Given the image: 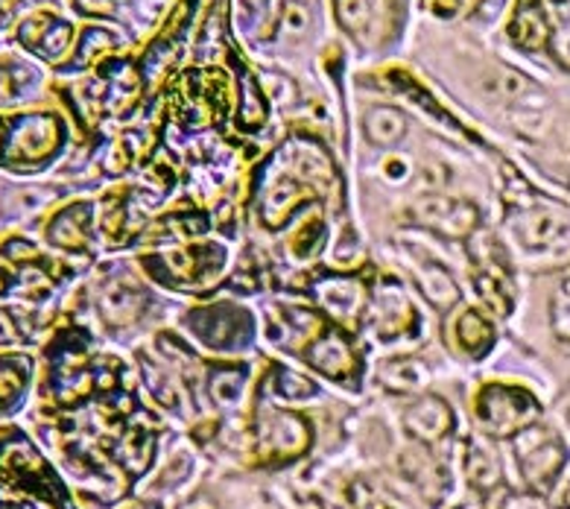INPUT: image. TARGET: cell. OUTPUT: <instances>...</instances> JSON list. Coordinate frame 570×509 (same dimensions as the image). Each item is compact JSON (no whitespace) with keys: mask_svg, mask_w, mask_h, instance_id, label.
<instances>
[{"mask_svg":"<svg viewBox=\"0 0 570 509\" xmlns=\"http://www.w3.org/2000/svg\"><path fill=\"white\" fill-rule=\"evenodd\" d=\"M144 378H147L149 390L156 395V401H161L167 410H179L181 408V390L173 384V378L161 369H153V366H144Z\"/></svg>","mask_w":570,"mask_h":509,"instance_id":"19","label":"cell"},{"mask_svg":"<svg viewBox=\"0 0 570 509\" xmlns=\"http://www.w3.org/2000/svg\"><path fill=\"white\" fill-rule=\"evenodd\" d=\"M509 241L532 267L570 261V208L559 203L521 205L507 219Z\"/></svg>","mask_w":570,"mask_h":509,"instance_id":"1","label":"cell"},{"mask_svg":"<svg viewBox=\"0 0 570 509\" xmlns=\"http://www.w3.org/2000/svg\"><path fill=\"white\" fill-rule=\"evenodd\" d=\"M476 415L498 437H512L535 422L539 404L527 392L512 386H489L476 401Z\"/></svg>","mask_w":570,"mask_h":509,"instance_id":"4","label":"cell"},{"mask_svg":"<svg viewBox=\"0 0 570 509\" xmlns=\"http://www.w3.org/2000/svg\"><path fill=\"white\" fill-rule=\"evenodd\" d=\"M27 386V363L18 358L0 361V410H9Z\"/></svg>","mask_w":570,"mask_h":509,"instance_id":"17","label":"cell"},{"mask_svg":"<svg viewBox=\"0 0 570 509\" xmlns=\"http://www.w3.org/2000/svg\"><path fill=\"white\" fill-rule=\"evenodd\" d=\"M413 267H415V275H419V284H422L424 296L433 302V305L439 307H451L456 298H460V287H456V282L451 278V273H448L442 264H436V261L430 258L428 252H413Z\"/></svg>","mask_w":570,"mask_h":509,"instance_id":"7","label":"cell"},{"mask_svg":"<svg viewBox=\"0 0 570 509\" xmlns=\"http://www.w3.org/2000/svg\"><path fill=\"white\" fill-rule=\"evenodd\" d=\"M503 509H547V507L539 501V498H532V495H518V498H509Z\"/></svg>","mask_w":570,"mask_h":509,"instance_id":"24","label":"cell"},{"mask_svg":"<svg viewBox=\"0 0 570 509\" xmlns=\"http://www.w3.org/2000/svg\"><path fill=\"white\" fill-rule=\"evenodd\" d=\"M334 12L348 36H363L372 27V0H334Z\"/></svg>","mask_w":570,"mask_h":509,"instance_id":"16","label":"cell"},{"mask_svg":"<svg viewBox=\"0 0 570 509\" xmlns=\"http://www.w3.org/2000/svg\"><path fill=\"white\" fill-rule=\"evenodd\" d=\"M410 219L419 228L436 232V235L448 237V241H460L469 237L480 223V214L471 203L456 199V196L445 194H424L419 196L410 208Z\"/></svg>","mask_w":570,"mask_h":509,"instance_id":"3","label":"cell"},{"mask_svg":"<svg viewBox=\"0 0 570 509\" xmlns=\"http://www.w3.org/2000/svg\"><path fill=\"white\" fill-rule=\"evenodd\" d=\"M246 369H217L208 378V392L217 408H237L246 392Z\"/></svg>","mask_w":570,"mask_h":509,"instance_id":"13","label":"cell"},{"mask_svg":"<svg viewBox=\"0 0 570 509\" xmlns=\"http://www.w3.org/2000/svg\"><path fill=\"white\" fill-rule=\"evenodd\" d=\"M311 431L298 415L278 413V410H266L261 419V442H264L266 454L287 460V457L302 454L307 448Z\"/></svg>","mask_w":570,"mask_h":509,"instance_id":"5","label":"cell"},{"mask_svg":"<svg viewBox=\"0 0 570 509\" xmlns=\"http://www.w3.org/2000/svg\"><path fill=\"white\" fill-rule=\"evenodd\" d=\"M363 135H366L368 144H375L381 149L399 147L406 135V118L392 106H375L363 118Z\"/></svg>","mask_w":570,"mask_h":509,"instance_id":"8","label":"cell"},{"mask_svg":"<svg viewBox=\"0 0 570 509\" xmlns=\"http://www.w3.org/2000/svg\"><path fill=\"white\" fill-rule=\"evenodd\" d=\"M275 392L287 401H305L316 395V384L307 381L305 375H296V372H289V369H282L278 375H275Z\"/></svg>","mask_w":570,"mask_h":509,"instance_id":"20","label":"cell"},{"mask_svg":"<svg viewBox=\"0 0 570 509\" xmlns=\"http://www.w3.org/2000/svg\"><path fill=\"white\" fill-rule=\"evenodd\" d=\"M311 25H313L311 0H287L282 9V18H278V30H275V36H278V39L296 41L311 30Z\"/></svg>","mask_w":570,"mask_h":509,"instance_id":"15","label":"cell"},{"mask_svg":"<svg viewBox=\"0 0 570 509\" xmlns=\"http://www.w3.org/2000/svg\"><path fill=\"white\" fill-rule=\"evenodd\" d=\"M512 451H515L521 478L535 492H547L564 466V446L559 442V437L535 422L530 428H523L521 433H515Z\"/></svg>","mask_w":570,"mask_h":509,"instance_id":"2","label":"cell"},{"mask_svg":"<svg viewBox=\"0 0 570 509\" xmlns=\"http://www.w3.org/2000/svg\"><path fill=\"white\" fill-rule=\"evenodd\" d=\"M550 45H553L556 59H559L564 68H570V16L564 18V21H559V27H556L553 36H550Z\"/></svg>","mask_w":570,"mask_h":509,"instance_id":"23","label":"cell"},{"mask_svg":"<svg viewBox=\"0 0 570 509\" xmlns=\"http://www.w3.org/2000/svg\"><path fill=\"white\" fill-rule=\"evenodd\" d=\"M141 509H167V501H149Z\"/></svg>","mask_w":570,"mask_h":509,"instance_id":"26","label":"cell"},{"mask_svg":"<svg viewBox=\"0 0 570 509\" xmlns=\"http://www.w3.org/2000/svg\"><path fill=\"white\" fill-rule=\"evenodd\" d=\"M406 431L419 442H439L453 431V413L445 401L436 395H424L404 413Z\"/></svg>","mask_w":570,"mask_h":509,"instance_id":"6","label":"cell"},{"mask_svg":"<svg viewBox=\"0 0 570 509\" xmlns=\"http://www.w3.org/2000/svg\"><path fill=\"white\" fill-rule=\"evenodd\" d=\"M307 358H311L313 366L322 369V372L331 378H345V375H352L354 369H357L352 345L345 343L340 334H328L325 340H320V343L313 345Z\"/></svg>","mask_w":570,"mask_h":509,"instance_id":"10","label":"cell"},{"mask_svg":"<svg viewBox=\"0 0 570 509\" xmlns=\"http://www.w3.org/2000/svg\"><path fill=\"white\" fill-rule=\"evenodd\" d=\"M456 340L465 352L471 354H483L494 340V329L492 322L485 320L483 314H476V311H465L456 322Z\"/></svg>","mask_w":570,"mask_h":509,"instance_id":"14","label":"cell"},{"mask_svg":"<svg viewBox=\"0 0 570 509\" xmlns=\"http://www.w3.org/2000/svg\"><path fill=\"white\" fill-rule=\"evenodd\" d=\"M322 302L328 307H334V311H343V314H348V311H354V305L360 302V291L354 287V284L348 282H328L322 284L320 291Z\"/></svg>","mask_w":570,"mask_h":509,"instance_id":"21","label":"cell"},{"mask_svg":"<svg viewBox=\"0 0 570 509\" xmlns=\"http://www.w3.org/2000/svg\"><path fill=\"white\" fill-rule=\"evenodd\" d=\"M383 384L395 392H419L430 381V372L422 361L415 358H395L383 366Z\"/></svg>","mask_w":570,"mask_h":509,"instance_id":"12","label":"cell"},{"mask_svg":"<svg viewBox=\"0 0 570 509\" xmlns=\"http://www.w3.org/2000/svg\"><path fill=\"white\" fill-rule=\"evenodd\" d=\"M465 478L480 492H489L492 486L500 483V460L483 439L471 442L469 451H465Z\"/></svg>","mask_w":570,"mask_h":509,"instance_id":"11","label":"cell"},{"mask_svg":"<svg viewBox=\"0 0 570 509\" xmlns=\"http://www.w3.org/2000/svg\"><path fill=\"white\" fill-rule=\"evenodd\" d=\"M302 196H305L302 194V188H298V185H293V182H284V188L273 190V194H266V199H264L266 226H278V223H284V217L293 212V205H296Z\"/></svg>","mask_w":570,"mask_h":509,"instance_id":"18","label":"cell"},{"mask_svg":"<svg viewBox=\"0 0 570 509\" xmlns=\"http://www.w3.org/2000/svg\"><path fill=\"white\" fill-rule=\"evenodd\" d=\"M21 39L30 45L32 50H39L41 56L56 59L68 50V41H71V27L59 21V18H36L21 30Z\"/></svg>","mask_w":570,"mask_h":509,"instance_id":"9","label":"cell"},{"mask_svg":"<svg viewBox=\"0 0 570 509\" xmlns=\"http://www.w3.org/2000/svg\"><path fill=\"white\" fill-rule=\"evenodd\" d=\"M181 509H219V507L212 501V498H205V495H199V498H194V501L185 503V507H181Z\"/></svg>","mask_w":570,"mask_h":509,"instance_id":"25","label":"cell"},{"mask_svg":"<svg viewBox=\"0 0 570 509\" xmlns=\"http://www.w3.org/2000/svg\"><path fill=\"white\" fill-rule=\"evenodd\" d=\"M413 176V161L406 156H386L381 161V179L390 185H404Z\"/></svg>","mask_w":570,"mask_h":509,"instance_id":"22","label":"cell"}]
</instances>
